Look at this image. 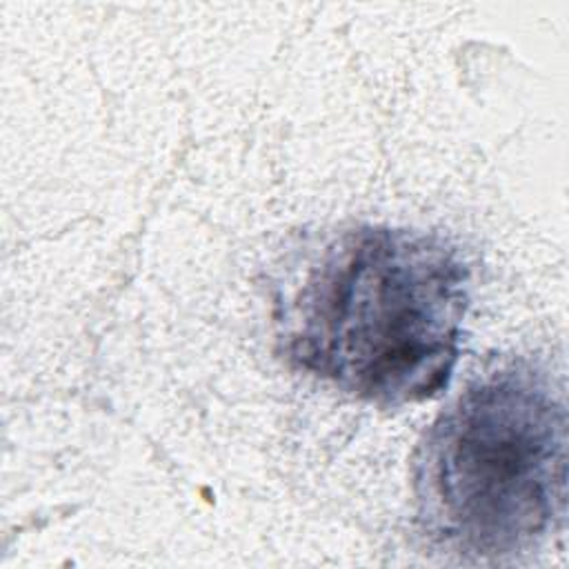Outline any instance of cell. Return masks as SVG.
<instances>
[{
  "label": "cell",
  "mask_w": 569,
  "mask_h": 569,
  "mask_svg": "<svg viewBox=\"0 0 569 569\" xmlns=\"http://www.w3.org/2000/svg\"><path fill=\"white\" fill-rule=\"evenodd\" d=\"M471 273L436 233L362 224L336 236L284 313L293 367L382 407L447 389Z\"/></svg>",
  "instance_id": "obj_1"
},
{
  "label": "cell",
  "mask_w": 569,
  "mask_h": 569,
  "mask_svg": "<svg viewBox=\"0 0 569 569\" xmlns=\"http://www.w3.org/2000/svg\"><path fill=\"white\" fill-rule=\"evenodd\" d=\"M413 493L422 533L462 560L533 549L565 516L562 391L531 365L473 380L420 442Z\"/></svg>",
  "instance_id": "obj_2"
}]
</instances>
